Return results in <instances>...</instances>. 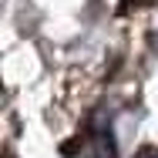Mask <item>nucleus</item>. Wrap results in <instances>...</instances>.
<instances>
[{"label":"nucleus","mask_w":158,"mask_h":158,"mask_svg":"<svg viewBox=\"0 0 158 158\" xmlns=\"http://www.w3.org/2000/svg\"><path fill=\"white\" fill-rule=\"evenodd\" d=\"M135 158H158V148H155V145H145V148L135 152Z\"/></svg>","instance_id":"nucleus-1"}]
</instances>
